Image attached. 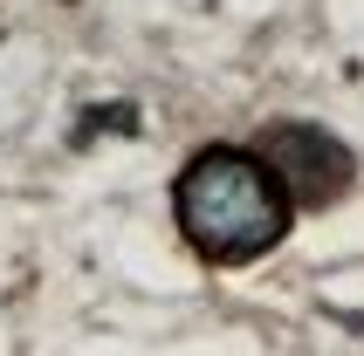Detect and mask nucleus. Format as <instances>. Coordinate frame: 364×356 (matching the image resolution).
Here are the masks:
<instances>
[{"instance_id": "f257e3e1", "label": "nucleus", "mask_w": 364, "mask_h": 356, "mask_svg": "<svg viewBox=\"0 0 364 356\" xmlns=\"http://www.w3.org/2000/svg\"><path fill=\"white\" fill-rule=\"evenodd\" d=\"M172 219L193 240V254L213 267H247L289 233V199L268 165L241 144H206L172 178Z\"/></svg>"}, {"instance_id": "f03ea898", "label": "nucleus", "mask_w": 364, "mask_h": 356, "mask_svg": "<svg viewBox=\"0 0 364 356\" xmlns=\"http://www.w3.org/2000/svg\"><path fill=\"white\" fill-rule=\"evenodd\" d=\"M255 158L268 165V178L282 185L289 206H309L323 213L358 185V158H350L344 138H330L323 123H303V117H282V123H262V138L247 144Z\"/></svg>"}]
</instances>
